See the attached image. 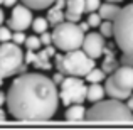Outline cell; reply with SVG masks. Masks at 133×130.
<instances>
[{
    "label": "cell",
    "instance_id": "28",
    "mask_svg": "<svg viewBox=\"0 0 133 130\" xmlns=\"http://www.w3.org/2000/svg\"><path fill=\"white\" fill-rule=\"evenodd\" d=\"M120 63H121V66H133V56L121 52V59H120Z\"/></svg>",
    "mask_w": 133,
    "mask_h": 130
},
{
    "label": "cell",
    "instance_id": "21",
    "mask_svg": "<svg viewBox=\"0 0 133 130\" xmlns=\"http://www.w3.org/2000/svg\"><path fill=\"white\" fill-rule=\"evenodd\" d=\"M99 32L104 37H113L115 36V22L111 20H103V24L99 26Z\"/></svg>",
    "mask_w": 133,
    "mask_h": 130
},
{
    "label": "cell",
    "instance_id": "8",
    "mask_svg": "<svg viewBox=\"0 0 133 130\" xmlns=\"http://www.w3.org/2000/svg\"><path fill=\"white\" fill-rule=\"evenodd\" d=\"M59 98L64 107L83 105L84 100H88V86L81 78L66 76V79L61 83V88H59Z\"/></svg>",
    "mask_w": 133,
    "mask_h": 130
},
{
    "label": "cell",
    "instance_id": "24",
    "mask_svg": "<svg viewBox=\"0 0 133 130\" xmlns=\"http://www.w3.org/2000/svg\"><path fill=\"white\" fill-rule=\"evenodd\" d=\"M86 22L89 24L91 29H93V27H99L101 24H103V17L99 15V12H93V14L88 15V20H86Z\"/></svg>",
    "mask_w": 133,
    "mask_h": 130
},
{
    "label": "cell",
    "instance_id": "19",
    "mask_svg": "<svg viewBox=\"0 0 133 130\" xmlns=\"http://www.w3.org/2000/svg\"><path fill=\"white\" fill-rule=\"evenodd\" d=\"M84 79H86V83H89V85H98V83H101V81H106V73H104L101 68H94Z\"/></svg>",
    "mask_w": 133,
    "mask_h": 130
},
{
    "label": "cell",
    "instance_id": "27",
    "mask_svg": "<svg viewBox=\"0 0 133 130\" xmlns=\"http://www.w3.org/2000/svg\"><path fill=\"white\" fill-rule=\"evenodd\" d=\"M41 42H42V47H47V46H52L54 41H52V32H44L41 34Z\"/></svg>",
    "mask_w": 133,
    "mask_h": 130
},
{
    "label": "cell",
    "instance_id": "10",
    "mask_svg": "<svg viewBox=\"0 0 133 130\" xmlns=\"http://www.w3.org/2000/svg\"><path fill=\"white\" fill-rule=\"evenodd\" d=\"M83 51L93 58L94 61L99 59L101 56L104 54V49H106V41H104V36L101 32H88L84 37V42H83Z\"/></svg>",
    "mask_w": 133,
    "mask_h": 130
},
{
    "label": "cell",
    "instance_id": "25",
    "mask_svg": "<svg viewBox=\"0 0 133 130\" xmlns=\"http://www.w3.org/2000/svg\"><path fill=\"white\" fill-rule=\"evenodd\" d=\"M101 0H86V12L88 14H93V12H98L101 7Z\"/></svg>",
    "mask_w": 133,
    "mask_h": 130
},
{
    "label": "cell",
    "instance_id": "17",
    "mask_svg": "<svg viewBox=\"0 0 133 130\" xmlns=\"http://www.w3.org/2000/svg\"><path fill=\"white\" fill-rule=\"evenodd\" d=\"M104 95H106V88L101 86V83L98 85H88V101L91 103H98V101L104 100Z\"/></svg>",
    "mask_w": 133,
    "mask_h": 130
},
{
    "label": "cell",
    "instance_id": "18",
    "mask_svg": "<svg viewBox=\"0 0 133 130\" xmlns=\"http://www.w3.org/2000/svg\"><path fill=\"white\" fill-rule=\"evenodd\" d=\"M20 3L27 5L32 10H44V9H49V7L54 5L56 0H20Z\"/></svg>",
    "mask_w": 133,
    "mask_h": 130
},
{
    "label": "cell",
    "instance_id": "14",
    "mask_svg": "<svg viewBox=\"0 0 133 130\" xmlns=\"http://www.w3.org/2000/svg\"><path fill=\"white\" fill-rule=\"evenodd\" d=\"M103 56H104V59H103V64H101V69H103L106 75H113V73L121 66V63L118 61L116 56H115V46L113 44L106 46Z\"/></svg>",
    "mask_w": 133,
    "mask_h": 130
},
{
    "label": "cell",
    "instance_id": "12",
    "mask_svg": "<svg viewBox=\"0 0 133 130\" xmlns=\"http://www.w3.org/2000/svg\"><path fill=\"white\" fill-rule=\"evenodd\" d=\"M84 12H86V0H66V20L68 22L78 24Z\"/></svg>",
    "mask_w": 133,
    "mask_h": 130
},
{
    "label": "cell",
    "instance_id": "34",
    "mask_svg": "<svg viewBox=\"0 0 133 130\" xmlns=\"http://www.w3.org/2000/svg\"><path fill=\"white\" fill-rule=\"evenodd\" d=\"M5 118H7V117H5V112L0 108V122H5Z\"/></svg>",
    "mask_w": 133,
    "mask_h": 130
},
{
    "label": "cell",
    "instance_id": "16",
    "mask_svg": "<svg viewBox=\"0 0 133 130\" xmlns=\"http://www.w3.org/2000/svg\"><path fill=\"white\" fill-rule=\"evenodd\" d=\"M86 112L88 110H86L83 105H71V107H68L64 117H66V120H69V122H79V120H83V118H86Z\"/></svg>",
    "mask_w": 133,
    "mask_h": 130
},
{
    "label": "cell",
    "instance_id": "36",
    "mask_svg": "<svg viewBox=\"0 0 133 130\" xmlns=\"http://www.w3.org/2000/svg\"><path fill=\"white\" fill-rule=\"evenodd\" d=\"M3 79H5V78H2V76H0V88H2V85H3Z\"/></svg>",
    "mask_w": 133,
    "mask_h": 130
},
{
    "label": "cell",
    "instance_id": "30",
    "mask_svg": "<svg viewBox=\"0 0 133 130\" xmlns=\"http://www.w3.org/2000/svg\"><path fill=\"white\" fill-rule=\"evenodd\" d=\"M17 2H20V0H3V5H5V7H10V9H14V7L17 5Z\"/></svg>",
    "mask_w": 133,
    "mask_h": 130
},
{
    "label": "cell",
    "instance_id": "35",
    "mask_svg": "<svg viewBox=\"0 0 133 130\" xmlns=\"http://www.w3.org/2000/svg\"><path fill=\"white\" fill-rule=\"evenodd\" d=\"M3 20H5V15H3V10L0 9V26L3 24Z\"/></svg>",
    "mask_w": 133,
    "mask_h": 130
},
{
    "label": "cell",
    "instance_id": "1",
    "mask_svg": "<svg viewBox=\"0 0 133 130\" xmlns=\"http://www.w3.org/2000/svg\"><path fill=\"white\" fill-rule=\"evenodd\" d=\"M57 85L42 73L19 75L7 91L9 113L17 120H51L59 107Z\"/></svg>",
    "mask_w": 133,
    "mask_h": 130
},
{
    "label": "cell",
    "instance_id": "9",
    "mask_svg": "<svg viewBox=\"0 0 133 130\" xmlns=\"http://www.w3.org/2000/svg\"><path fill=\"white\" fill-rule=\"evenodd\" d=\"M34 22V14L32 9H29L24 3H17L10 12V17L7 20V26L12 30H25L29 27H32Z\"/></svg>",
    "mask_w": 133,
    "mask_h": 130
},
{
    "label": "cell",
    "instance_id": "4",
    "mask_svg": "<svg viewBox=\"0 0 133 130\" xmlns=\"http://www.w3.org/2000/svg\"><path fill=\"white\" fill-rule=\"evenodd\" d=\"M84 37H86V32L81 29V26L76 22H68V20L56 26L54 30H52L54 46L59 51H64V52L81 49Z\"/></svg>",
    "mask_w": 133,
    "mask_h": 130
},
{
    "label": "cell",
    "instance_id": "31",
    "mask_svg": "<svg viewBox=\"0 0 133 130\" xmlns=\"http://www.w3.org/2000/svg\"><path fill=\"white\" fill-rule=\"evenodd\" d=\"M2 105H7V93L0 91V107H2Z\"/></svg>",
    "mask_w": 133,
    "mask_h": 130
},
{
    "label": "cell",
    "instance_id": "23",
    "mask_svg": "<svg viewBox=\"0 0 133 130\" xmlns=\"http://www.w3.org/2000/svg\"><path fill=\"white\" fill-rule=\"evenodd\" d=\"M12 37H14V30L9 26H0V44L12 42Z\"/></svg>",
    "mask_w": 133,
    "mask_h": 130
},
{
    "label": "cell",
    "instance_id": "26",
    "mask_svg": "<svg viewBox=\"0 0 133 130\" xmlns=\"http://www.w3.org/2000/svg\"><path fill=\"white\" fill-rule=\"evenodd\" d=\"M27 36H25V30H14V37H12V42L15 44H25Z\"/></svg>",
    "mask_w": 133,
    "mask_h": 130
},
{
    "label": "cell",
    "instance_id": "33",
    "mask_svg": "<svg viewBox=\"0 0 133 130\" xmlns=\"http://www.w3.org/2000/svg\"><path fill=\"white\" fill-rule=\"evenodd\" d=\"M125 103H127V107H128V108H130V110L133 112V95H131L130 98H128L127 101H125Z\"/></svg>",
    "mask_w": 133,
    "mask_h": 130
},
{
    "label": "cell",
    "instance_id": "20",
    "mask_svg": "<svg viewBox=\"0 0 133 130\" xmlns=\"http://www.w3.org/2000/svg\"><path fill=\"white\" fill-rule=\"evenodd\" d=\"M49 20H47V17H34V22H32V30L36 34H44V32H47V29H49Z\"/></svg>",
    "mask_w": 133,
    "mask_h": 130
},
{
    "label": "cell",
    "instance_id": "29",
    "mask_svg": "<svg viewBox=\"0 0 133 130\" xmlns=\"http://www.w3.org/2000/svg\"><path fill=\"white\" fill-rule=\"evenodd\" d=\"M64 79H66V75H62V73H59V71L56 73L54 76H52V81H54L56 85H61V83L64 81Z\"/></svg>",
    "mask_w": 133,
    "mask_h": 130
},
{
    "label": "cell",
    "instance_id": "2",
    "mask_svg": "<svg viewBox=\"0 0 133 130\" xmlns=\"http://www.w3.org/2000/svg\"><path fill=\"white\" fill-rule=\"evenodd\" d=\"M86 120L89 122H118V123H130L133 122V112L127 107V103L120 100H103L94 103L86 112Z\"/></svg>",
    "mask_w": 133,
    "mask_h": 130
},
{
    "label": "cell",
    "instance_id": "3",
    "mask_svg": "<svg viewBox=\"0 0 133 130\" xmlns=\"http://www.w3.org/2000/svg\"><path fill=\"white\" fill-rule=\"evenodd\" d=\"M56 68L66 76L86 78L96 68V61L89 58L83 49H76L64 54H56Z\"/></svg>",
    "mask_w": 133,
    "mask_h": 130
},
{
    "label": "cell",
    "instance_id": "11",
    "mask_svg": "<svg viewBox=\"0 0 133 130\" xmlns=\"http://www.w3.org/2000/svg\"><path fill=\"white\" fill-rule=\"evenodd\" d=\"M25 64H32L36 69H44L49 71L52 68L51 64V56L44 51H27L25 52Z\"/></svg>",
    "mask_w": 133,
    "mask_h": 130
},
{
    "label": "cell",
    "instance_id": "7",
    "mask_svg": "<svg viewBox=\"0 0 133 130\" xmlns=\"http://www.w3.org/2000/svg\"><path fill=\"white\" fill-rule=\"evenodd\" d=\"M24 64H25V54L22 52L19 44H0V76L2 78H12L19 75Z\"/></svg>",
    "mask_w": 133,
    "mask_h": 130
},
{
    "label": "cell",
    "instance_id": "32",
    "mask_svg": "<svg viewBox=\"0 0 133 130\" xmlns=\"http://www.w3.org/2000/svg\"><path fill=\"white\" fill-rule=\"evenodd\" d=\"M79 26H81V29H83V30H84V32H86V34H88V32H89V29H91V27H89V24H88V22H81V24H79Z\"/></svg>",
    "mask_w": 133,
    "mask_h": 130
},
{
    "label": "cell",
    "instance_id": "5",
    "mask_svg": "<svg viewBox=\"0 0 133 130\" xmlns=\"http://www.w3.org/2000/svg\"><path fill=\"white\" fill-rule=\"evenodd\" d=\"M113 39L121 52L133 56V2L125 5L116 17Z\"/></svg>",
    "mask_w": 133,
    "mask_h": 130
},
{
    "label": "cell",
    "instance_id": "37",
    "mask_svg": "<svg viewBox=\"0 0 133 130\" xmlns=\"http://www.w3.org/2000/svg\"><path fill=\"white\" fill-rule=\"evenodd\" d=\"M106 2H118L120 3V2H123V0H106Z\"/></svg>",
    "mask_w": 133,
    "mask_h": 130
},
{
    "label": "cell",
    "instance_id": "13",
    "mask_svg": "<svg viewBox=\"0 0 133 130\" xmlns=\"http://www.w3.org/2000/svg\"><path fill=\"white\" fill-rule=\"evenodd\" d=\"M47 20L52 27L66 22V0H56V3L47 9Z\"/></svg>",
    "mask_w": 133,
    "mask_h": 130
},
{
    "label": "cell",
    "instance_id": "15",
    "mask_svg": "<svg viewBox=\"0 0 133 130\" xmlns=\"http://www.w3.org/2000/svg\"><path fill=\"white\" fill-rule=\"evenodd\" d=\"M121 9H123V7H120L118 2H103L98 12L103 17V20H111V22H115L116 17L120 15Z\"/></svg>",
    "mask_w": 133,
    "mask_h": 130
},
{
    "label": "cell",
    "instance_id": "22",
    "mask_svg": "<svg viewBox=\"0 0 133 130\" xmlns=\"http://www.w3.org/2000/svg\"><path fill=\"white\" fill-rule=\"evenodd\" d=\"M24 46L27 47V51H39V49L42 47V42H41V37H37V36H29Z\"/></svg>",
    "mask_w": 133,
    "mask_h": 130
},
{
    "label": "cell",
    "instance_id": "38",
    "mask_svg": "<svg viewBox=\"0 0 133 130\" xmlns=\"http://www.w3.org/2000/svg\"><path fill=\"white\" fill-rule=\"evenodd\" d=\"M0 5H3V0H0Z\"/></svg>",
    "mask_w": 133,
    "mask_h": 130
},
{
    "label": "cell",
    "instance_id": "6",
    "mask_svg": "<svg viewBox=\"0 0 133 130\" xmlns=\"http://www.w3.org/2000/svg\"><path fill=\"white\" fill-rule=\"evenodd\" d=\"M106 95L120 101H127L133 95V66H120L104 81Z\"/></svg>",
    "mask_w": 133,
    "mask_h": 130
}]
</instances>
